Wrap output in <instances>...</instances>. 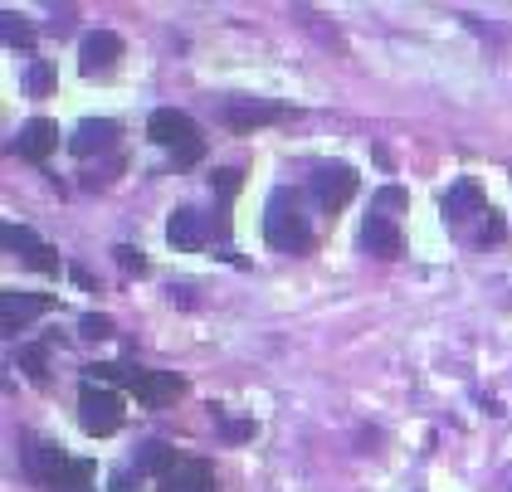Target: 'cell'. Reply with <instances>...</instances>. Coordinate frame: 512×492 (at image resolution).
Listing matches in <instances>:
<instances>
[{
  "mask_svg": "<svg viewBox=\"0 0 512 492\" xmlns=\"http://www.w3.org/2000/svg\"><path fill=\"white\" fill-rule=\"evenodd\" d=\"M439 205H444V220H449V225H464L469 215H488V200H483V190L473 186V181L449 186V195H444Z\"/></svg>",
  "mask_w": 512,
  "mask_h": 492,
  "instance_id": "9a60e30c",
  "label": "cell"
},
{
  "mask_svg": "<svg viewBox=\"0 0 512 492\" xmlns=\"http://www.w3.org/2000/svg\"><path fill=\"white\" fill-rule=\"evenodd\" d=\"M54 307V298H35V293H0V327H5V337H15L30 317H40V312H49Z\"/></svg>",
  "mask_w": 512,
  "mask_h": 492,
  "instance_id": "7c38bea8",
  "label": "cell"
},
{
  "mask_svg": "<svg viewBox=\"0 0 512 492\" xmlns=\"http://www.w3.org/2000/svg\"><path fill=\"white\" fill-rule=\"evenodd\" d=\"M215 419H220V429H225V439H254V419H225L220 410H215Z\"/></svg>",
  "mask_w": 512,
  "mask_h": 492,
  "instance_id": "cb8c5ba5",
  "label": "cell"
},
{
  "mask_svg": "<svg viewBox=\"0 0 512 492\" xmlns=\"http://www.w3.org/2000/svg\"><path fill=\"white\" fill-rule=\"evenodd\" d=\"M69 492H93V463H88V458H74V468H69Z\"/></svg>",
  "mask_w": 512,
  "mask_h": 492,
  "instance_id": "603a6c76",
  "label": "cell"
},
{
  "mask_svg": "<svg viewBox=\"0 0 512 492\" xmlns=\"http://www.w3.org/2000/svg\"><path fill=\"white\" fill-rule=\"evenodd\" d=\"M186 458L176 454L171 444H147L142 454H137V473H152V478H166L171 468H181Z\"/></svg>",
  "mask_w": 512,
  "mask_h": 492,
  "instance_id": "2e32d148",
  "label": "cell"
},
{
  "mask_svg": "<svg viewBox=\"0 0 512 492\" xmlns=\"http://www.w3.org/2000/svg\"><path fill=\"white\" fill-rule=\"evenodd\" d=\"M69 468L74 458L64 454L59 444L49 439H25V478L44 492H69Z\"/></svg>",
  "mask_w": 512,
  "mask_h": 492,
  "instance_id": "3957f363",
  "label": "cell"
},
{
  "mask_svg": "<svg viewBox=\"0 0 512 492\" xmlns=\"http://www.w3.org/2000/svg\"><path fill=\"white\" fill-rule=\"evenodd\" d=\"M405 205H410V195H405L400 186H381L376 190V200H371V215H386V220H391L395 210H405Z\"/></svg>",
  "mask_w": 512,
  "mask_h": 492,
  "instance_id": "ffe728a7",
  "label": "cell"
},
{
  "mask_svg": "<svg viewBox=\"0 0 512 492\" xmlns=\"http://www.w3.org/2000/svg\"><path fill=\"white\" fill-rule=\"evenodd\" d=\"M54 147H59V127H54L49 117H30V122L15 132V142H10V152L25 156V161H44Z\"/></svg>",
  "mask_w": 512,
  "mask_h": 492,
  "instance_id": "9c48e42d",
  "label": "cell"
},
{
  "mask_svg": "<svg viewBox=\"0 0 512 492\" xmlns=\"http://www.w3.org/2000/svg\"><path fill=\"white\" fill-rule=\"evenodd\" d=\"M147 137L176 156V166H196L200 156H205L200 127L186 113H176V108H157V113L147 117Z\"/></svg>",
  "mask_w": 512,
  "mask_h": 492,
  "instance_id": "7a4b0ae2",
  "label": "cell"
},
{
  "mask_svg": "<svg viewBox=\"0 0 512 492\" xmlns=\"http://www.w3.org/2000/svg\"><path fill=\"white\" fill-rule=\"evenodd\" d=\"M20 371L35 380V385H49V346H20Z\"/></svg>",
  "mask_w": 512,
  "mask_h": 492,
  "instance_id": "d6986e66",
  "label": "cell"
},
{
  "mask_svg": "<svg viewBox=\"0 0 512 492\" xmlns=\"http://www.w3.org/2000/svg\"><path fill=\"white\" fill-rule=\"evenodd\" d=\"M0 239H5V249L10 254H20L30 268H40V273H59V259H54V249L44 244V239H35V229L25 225H5L0 229Z\"/></svg>",
  "mask_w": 512,
  "mask_h": 492,
  "instance_id": "52a82bcc",
  "label": "cell"
},
{
  "mask_svg": "<svg viewBox=\"0 0 512 492\" xmlns=\"http://www.w3.org/2000/svg\"><path fill=\"white\" fill-rule=\"evenodd\" d=\"M210 186L220 190V195H235V190H239V171H215V176H210Z\"/></svg>",
  "mask_w": 512,
  "mask_h": 492,
  "instance_id": "484cf974",
  "label": "cell"
},
{
  "mask_svg": "<svg viewBox=\"0 0 512 492\" xmlns=\"http://www.w3.org/2000/svg\"><path fill=\"white\" fill-rule=\"evenodd\" d=\"M25 88H30L35 98H49V88H54V69H49L44 59H30V74H25Z\"/></svg>",
  "mask_w": 512,
  "mask_h": 492,
  "instance_id": "44dd1931",
  "label": "cell"
},
{
  "mask_svg": "<svg viewBox=\"0 0 512 492\" xmlns=\"http://www.w3.org/2000/svg\"><path fill=\"white\" fill-rule=\"evenodd\" d=\"M166 239H171L176 254H196V249H205V239H210V220L200 210H176L166 220Z\"/></svg>",
  "mask_w": 512,
  "mask_h": 492,
  "instance_id": "30bf717a",
  "label": "cell"
},
{
  "mask_svg": "<svg viewBox=\"0 0 512 492\" xmlns=\"http://www.w3.org/2000/svg\"><path fill=\"white\" fill-rule=\"evenodd\" d=\"M264 239L283 249V254H303L308 244H313V229H308V215H303V205H298V195L288 186H278L269 195V205H264Z\"/></svg>",
  "mask_w": 512,
  "mask_h": 492,
  "instance_id": "6da1fadb",
  "label": "cell"
},
{
  "mask_svg": "<svg viewBox=\"0 0 512 492\" xmlns=\"http://www.w3.org/2000/svg\"><path fill=\"white\" fill-rule=\"evenodd\" d=\"M118 59H122V39L113 35V30H93V35H83V44H79V69L88 78H93V74H108Z\"/></svg>",
  "mask_w": 512,
  "mask_h": 492,
  "instance_id": "ba28073f",
  "label": "cell"
},
{
  "mask_svg": "<svg viewBox=\"0 0 512 492\" xmlns=\"http://www.w3.org/2000/svg\"><path fill=\"white\" fill-rule=\"evenodd\" d=\"M0 35L10 49H35V30L25 25V15H15V10H0Z\"/></svg>",
  "mask_w": 512,
  "mask_h": 492,
  "instance_id": "ac0fdd59",
  "label": "cell"
},
{
  "mask_svg": "<svg viewBox=\"0 0 512 492\" xmlns=\"http://www.w3.org/2000/svg\"><path fill=\"white\" fill-rule=\"evenodd\" d=\"M113 254H118V264L127 268V273H147V259H142V249H132V244H118Z\"/></svg>",
  "mask_w": 512,
  "mask_h": 492,
  "instance_id": "d4e9b609",
  "label": "cell"
},
{
  "mask_svg": "<svg viewBox=\"0 0 512 492\" xmlns=\"http://www.w3.org/2000/svg\"><path fill=\"white\" fill-rule=\"evenodd\" d=\"M79 337H88V341L113 337V317H103V312H88V317H79Z\"/></svg>",
  "mask_w": 512,
  "mask_h": 492,
  "instance_id": "7402d4cb",
  "label": "cell"
},
{
  "mask_svg": "<svg viewBox=\"0 0 512 492\" xmlns=\"http://www.w3.org/2000/svg\"><path fill=\"white\" fill-rule=\"evenodd\" d=\"M191 492H220V488H215V468H210V463L200 468V478H196V488H191Z\"/></svg>",
  "mask_w": 512,
  "mask_h": 492,
  "instance_id": "4316f807",
  "label": "cell"
},
{
  "mask_svg": "<svg viewBox=\"0 0 512 492\" xmlns=\"http://www.w3.org/2000/svg\"><path fill=\"white\" fill-rule=\"evenodd\" d=\"M79 424H83V434H93V439L118 434V429H122V395H113L108 385L83 380V390H79Z\"/></svg>",
  "mask_w": 512,
  "mask_h": 492,
  "instance_id": "277c9868",
  "label": "cell"
},
{
  "mask_svg": "<svg viewBox=\"0 0 512 492\" xmlns=\"http://www.w3.org/2000/svg\"><path fill=\"white\" fill-rule=\"evenodd\" d=\"M283 108L274 103H259V98H230L225 103V122L235 127V132H254V127H264V122H278Z\"/></svg>",
  "mask_w": 512,
  "mask_h": 492,
  "instance_id": "5bb4252c",
  "label": "cell"
},
{
  "mask_svg": "<svg viewBox=\"0 0 512 492\" xmlns=\"http://www.w3.org/2000/svg\"><path fill=\"white\" fill-rule=\"evenodd\" d=\"M361 244H366L371 254H381V259H400V254H405V239H400L395 220H386V215H366Z\"/></svg>",
  "mask_w": 512,
  "mask_h": 492,
  "instance_id": "4fadbf2b",
  "label": "cell"
},
{
  "mask_svg": "<svg viewBox=\"0 0 512 492\" xmlns=\"http://www.w3.org/2000/svg\"><path fill=\"white\" fill-rule=\"evenodd\" d=\"M127 390L137 395V405L161 410V405H171V400H181V395H186V380L176 376V371H142V366H132Z\"/></svg>",
  "mask_w": 512,
  "mask_h": 492,
  "instance_id": "5b68a950",
  "label": "cell"
},
{
  "mask_svg": "<svg viewBox=\"0 0 512 492\" xmlns=\"http://www.w3.org/2000/svg\"><path fill=\"white\" fill-rule=\"evenodd\" d=\"M308 190H313V200H317V210H322V215H337V210L356 195V171L352 166H342V161H337V166H317L313 186Z\"/></svg>",
  "mask_w": 512,
  "mask_h": 492,
  "instance_id": "8992f818",
  "label": "cell"
},
{
  "mask_svg": "<svg viewBox=\"0 0 512 492\" xmlns=\"http://www.w3.org/2000/svg\"><path fill=\"white\" fill-rule=\"evenodd\" d=\"M200 468H205V458H186L181 468H171L166 478H157V492H191L200 478Z\"/></svg>",
  "mask_w": 512,
  "mask_h": 492,
  "instance_id": "e0dca14e",
  "label": "cell"
},
{
  "mask_svg": "<svg viewBox=\"0 0 512 492\" xmlns=\"http://www.w3.org/2000/svg\"><path fill=\"white\" fill-rule=\"evenodd\" d=\"M118 122H108V117H88L74 127V137H69V152L74 156H93V152H113L118 147Z\"/></svg>",
  "mask_w": 512,
  "mask_h": 492,
  "instance_id": "8fae6325",
  "label": "cell"
},
{
  "mask_svg": "<svg viewBox=\"0 0 512 492\" xmlns=\"http://www.w3.org/2000/svg\"><path fill=\"white\" fill-rule=\"evenodd\" d=\"M113 492H132L127 488V478H113Z\"/></svg>",
  "mask_w": 512,
  "mask_h": 492,
  "instance_id": "83f0119b",
  "label": "cell"
}]
</instances>
